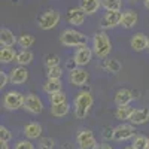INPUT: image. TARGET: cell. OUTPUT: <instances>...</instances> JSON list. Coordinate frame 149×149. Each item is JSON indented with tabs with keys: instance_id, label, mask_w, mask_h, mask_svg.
<instances>
[{
	"instance_id": "cell-1",
	"label": "cell",
	"mask_w": 149,
	"mask_h": 149,
	"mask_svg": "<svg viewBox=\"0 0 149 149\" xmlns=\"http://www.w3.org/2000/svg\"><path fill=\"white\" fill-rule=\"evenodd\" d=\"M93 103H94V98H93V94L86 90H82L76 94L74 97V102H73V113L78 119H84L88 116L90 110L93 107Z\"/></svg>"
},
{
	"instance_id": "cell-2",
	"label": "cell",
	"mask_w": 149,
	"mask_h": 149,
	"mask_svg": "<svg viewBox=\"0 0 149 149\" xmlns=\"http://www.w3.org/2000/svg\"><path fill=\"white\" fill-rule=\"evenodd\" d=\"M93 51H94V55H97L102 60L109 57V54L112 51V42H110L109 36L106 34L104 30L94 33V36H93Z\"/></svg>"
},
{
	"instance_id": "cell-3",
	"label": "cell",
	"mask_w": 149,
	"mask_h": 149,
	"mask_svg": "<svg viewBox=\"0 0 149 149\" xmlns=\"http://www.w3.org/2000/svg\"><path fill=\"white\" fill-rule=\"evenodd\" d=\"M60 42L63 43V46H67V48H81L88 43V36H85L76 29H67L64 31H61Z\"/></svg>"
},
{
	"instance_id": "cell-4",
	"label": "cell",
	"mask_w": 149,
	"mask_h": 149,
	"mask_svg": "<svg viewBox=\"0 0 149 149\" xmlns=\"http://www.w3.org/2000/svg\"><path fill=\"white\" fill-rule=\"evenodd\" d=\"M61 19V15L60 12H57L55 9H48L46 12H43V14L37 18V27H39L40 30H52L58 26V22Z\"/></svg>"
},
{
	"instance_id": "cell-5",
	"label": "cell",
	"mask_w": 149,
	"mask_h": 149,
	"mask_svg": "<svg viewBox=\"0 0 149 149\" xmlns=\"http://www.w3.org/2000/svg\"><path fill=\"white\" fill-rule=\"evenodd\" d=\"M26 95L19 91H8L3 97V107L6 110H18L24 107Z\"/></svg>"
},
{
	"instance_id": "cell-6",
	"label": "cell",
	"mask_w": 149,
	"mask_h": 149,
	"mask_svg": "<svg viewBox=\"0 0 149 149\" xmlns=\"http://www.w3.org/2000/svg\"><path fill=\"white\" fill-rule=\"evenodd\" d=\"M76 143L79 149H97L98 143L94 137L93 131L90 130H82L76 134Z\"/></svg>"
},
{
	"instance_id": "cell-7",
	"label": "cell",
	"mask_w": 149,
	"mask_h": 149,
	"mask_svg": "<svg viewBox=\"0 0 149 149\" xmlns=\"http://www.w3.org/2000/svg\"><path fill=\"white\" fill-rule=\"evenodd\" d=\"M121 14L122 12H118V10H106L100 19V29L110 30V29L121 26Z\"/></svg>"
},
{
	"instance_id": "cell-8",
	"label": "cell",
	"mask_w": 149,
	"mask_h": 149,
	"mask_svg": "<svg viewBox=\"0 0 149 149\" xmlns=\"http://www.w3.org/2000/svg\"><path fill=\"white\" fill-rule=\"evenodd\" d=\"M134 136H136V128L133 124H121V125L113 128V140L115 142L130 140Z\"/></svg>"
},
{
	"instance_id": "cell-9",
	"label": "cell",
	"mask_w": 149,
	"mask_h": 149,
	"mask_svg": "<svg viewBox=\"0 0 149 149\" xmlns=\"http://www.w3.org/2000/svg\"><path fill=\"white\" fill-rule=\"evenodd\" d=\"M24 109H26L27 112H30L31 115H39L43 110V103L40 100V97L37 94H34V93L27 94L26 102H24Z\"/></svg>"
},
{
	"instance_id": "cell-10",
	"label": "cell",
	"mask_w": 149,
	"mask_h": 149,
	"mask_svg": "<svg viewBox=\"0 0 149 149\" xmlns=\"http://www.w3.org/2000/svg\"><path fill=\"white\" fill-rule=\"evenodd\" d=\"M90 79V73L86 72L84 67H74L73 70L69 72V82L74 86H84L86 85V82H88Z\"/></svg>"
},
{
	"instance_id": "cell-11",
	"label": "cell",
	"mask_w": 149,
	"mask_h": 149,
	"mask_svg": "<svg viewBox=\"0 0 149 149\" xmlns=\"http://www.w3.org/2000/svg\"><path fill=\"white\" fill-rule=\"evenodd\" d=\"M93 55H94L93 48H88V45H84V46L78 48L76 51H74L73 60H74V63H76V66L84 67V66H86L91 61Z\"/></svg>"
},
{
	"instance_id": "cell-12",
	"label": "cell",
	"mask_w": 149,
	"mask_h": 149,
	"mask_svg": "<svg viewBox=\"0 0 149 149\" xmlns=\"http://www.w3.org/2000/svg\"><path fill=\"white\" fill-rule=\"evenodd\" d=\"M29 79V70L26 66H17L9 72V81L12 85H22Z\"/></svg>"
},
{
	"instance_id": "cell-13",
	"label": "cell",
	"mask_w": 149,
	"mask_h": 149,
	"mask_svg": "<svg viewBox=\"0 0 149 149\" xmlns=\"http://www.w3.org/2000/svg\"><path fill=\"white\" fill-rule=\"evenodd\" d=\"M85 18H86V14L78 6V8H70L66 14V19L70 26L73 27H79L85 22Z\"/></svg>"
},
{
	"instance_id": "cell-14",
	"label": "cell",
	"mask_w": 149,
	"mask_h": 149,
	"mask_svg": "<svg viewBox=\"0 0 149 149\" xmlns=\"http://www.w3.org/2000/svg\"><path fill=\"white\" fill-rule=\"evenodd\" d=\"M130 46H131L133 51H136V52L145 51V49L149 46L148 36L145 33H136V34H133L131 39H130Z\"/></svg>"
},
{
	"instance_id": "cell-15",
	"label": "cell",
	"mask_w": 149,
	"mask_h": 149,
	"mask_svg": "<svg viewBox=\"0 0 149 149\" xmlns=\"http://www.w3.org/2000/svg\"><path fill=\"white\" fill-rule=\"evenodd\" d=\"M137 21H139V15H137V12L133 10V9H127L121 14V27L125 29V30L133 29L136 24H137Z\"/></svg>"
},
{
	"instance_id": "cell-16",
	"label": "cell",
	"mask_w": 149,
	"mask_h": 149,
	"mask_svg": "<svg viewBox=\"0 0 149 149\" xmlns=\"http://www.w3.org/2000/svg\"><path fill=\"white\" fill-rule=\"evenodd\" d=\"M134 93L128 88H119L115 93V104L116 106H127L134 100Z\"/></svg>"
},
{
	"instance_id": "cell-17",
	"label": "cell",
	"mask_w": 149,
	"mask_h": 149,
	"mask_svg": "<svg viewBox=\"0 0 149 149\" xmlns=\"http://www.w3.org/2000/svg\"><path fill=\"white\" fill-rule=\"evenodd\" d=\"M128 121H130V124H133V125H142V124H146L149 121V107L134 109Z\"/></svg>"
},
{
	"instance_id": "cell-18",
	"label": "cell",
	"mask_w": 149,
	"mask_h": 149,
	"mask_svg": "<svg viewBox=\"0 0 149 149\" xmlns=\"http://www.w3.org/2000/svg\"><path fill=\"white\" fill-rule=\"evenodd\" d=\"M24 136H26L27 139L33 140V139H39L40 136H42V125L39 122H29L24 125V130H22Z\"/></svg>"
},
{
	"instance_id": "cell-19",
	"label": "cell",
	"mask_w": 149,
	"mask_h": 149,
	"mask_svg": "<svg viewBox=\"0 0 149 149\" xmlns=\"http://www.w3.org/2000/svg\"><path fill=\"white\" fill-rule=\"evenodd\" d=\"M79 8L86 15H94L95 12H98V9L102 8V0H81Z\"/></svg>"
},
{
	"instance_id": "cell-20",
	"label": "cell",
	"mask_w": 149,
	"mask_h": 149,
	"mask_svg": "<svg viewBox=\"0 0 149 149\" xmlns=\"http://www.w3.org/2000/svg\"><path fill=\"white\" fill-rule=\"evenodd\" d=\"M15 43H18V37L12 33V30L2 27V30H0V45L2 46H14Z\"/></svg>"
},
{
	"instance_id": "cell-21",
	"label": "cell",
	"mask_w": 149,
	"mask_h": 149,
	"mask_svg": "<svg viewBox=\"0 0 149 149\" xmlns=\"http://www.w3.org/2000/svg\"><path fill=\"white\" fill-rule=\"evenodd\" d=\"M17 54L15 49L12 46H2L0 49V61H2V64H9L12 61L17 60Z\"/></svg>"
},
{
	"instance_id": "cell-22",
	"label": "cell",
	"mask_w": 149,
	"mask_h": 149,
	"mask_svg": "<svg viewBox=\"0 0 149 149\" xmlns=\"http://www.w3.org/2000/svg\"><path fill=\"white\" fill-rule=\"evenodd\" d=\"M43 91L46 94H55L58 91H63V84H61V79H46L43 84Z\"/></svg>"
},
{
	"instance_id": "cell-23",
	"label": "cell",
	"mask_w": 149,
	"mask_h": 149,
	"mask_svg": "<svg viewBox=\"0 0 149 149\" xmlns=\"http://www.w3.org/2000/svg\"><path fill=\"white\" fill-rule=\"evenodd\" d=\"M70 112V104L67 102L58 103V104H51V115L55 118H63Z\"/></svg>"
},
{
	"instance_id": "cell-24",
	"label": "cell",
	"mask_w": 149,
	"mask_h": 149,
	"mask_svg": "<svg viewBox=\"0 0 149 149\" xmlns=\"http://www.w3.org/2000/svg\"><path fill=\"white\" fill-rule=\"evenodd\" d=\"M33 58H34V55H33V52L30 51V49H21V51H18V54H17V63H18V66H29L31 61H33Z\"/></svg>"
},
{
	"instance_id": "cell-25",
	"label": "cell",
	"mask_w": 149,
	"mask_h": 149,
	"mask_svg": "<svg viewBox=\"0 0 149 149\" xmlns=\"http://www.w3.org/2000/svg\"><path fill=\"white\" fill-rule=\"evenodd\" d=\"M133 110L134 109L130 104H127V106H118L116 110H115V118L119 119V121H128L131 113H133Z\"/></svg>"
},
{
	"instance_id": "cell-26",
	"label": "cell",
	"mask_w": 149,
	"mask_h": 149,
	"mask_svg": "<svg viewBox=\"0 0 149 149\" xmlns=\"http://www.w3.org/2000/svg\"><path fill=\"white\" fill-rule=\"evenodd\" d=\"M34 42H36L34 36L30 34V33H22V34H19V37H18V45H19L21 49H29V48H31V46L34 45Z\"/></svg>"
},
{
	"instance_id": "cell-27",
	"label": "cell",
	"mask_w": 149,
	"mask_h": 149,
	"mask_svg": "<svg viewBox=\"0 0 149 149\" xmlns=\"http://www.w3.org/2000/svg\"><path fill=\"white\" fill-rule=\"evenodd\" d=\"M102 67L110 73H119L121 69H122V64L119 63L118 60H103V63H102Z\"/></svg>"
},
{
	"instance_id": "cell-28",
	"label": "cell",
	"mask_w": 149,
	"mask_h": 149,
	"mask_svg": "<svg viewBox=\"0 0 149 149\" xmlns=\"http://www.w3.org/2000/svg\"><path fill=\"white\" fill-rule=\"evenodd\" d=\"M133 146L137 148V149H148L149 146V137L143 134H136L133 137Z\"/></svg>"
},
{
	"instance_id": "cell-29",
	"label": "cell",
	"mask_w": 149,
	"mask_h": 149,
	"mask_svg": "<svg viewBox=\"0 0 149 149\" xmlns=\"http://www.w3.org/2000/svg\"><path fill=\"white\" fill-rule=\"evenodd\" d=\"M102 6L106 10H118L122 9V0H102Z\"/></svg>"
},
{
	"instance_id": "cell-30",
	"label": "cell",
	"mask_w": 149,
	"mask_h": 149,
	"mask_svg": "<svg viewBox=\"0 0 149 149\" xmlns=\"http://www.w3.org/2000/svg\"><path fill=\"white\" fill-rule=\"evenodd\" d=\"M61 76H63V67L61 66L46 67V79H61Z\"/></svg>"
},
{
	"instance_id": "cell-31",
	"label": "cell",
	"mask_w": 149,
	"mask_h": 149,
	"mask_svg": "<svg viewBox=\"0 0 149 149\" xmlns=\"http://www.w3.org/2000/svg\"><path fill=\"white\" fill-rule=\"evenodd\" d=\"M60 57L57 55V54H54V52H51V54H46L45 57H43V64H45V67H52V66H60Z\"/></svg>"
},
{
	"instance_id": "cell-32",
	"label": "cell",
	"mask_w": 149,
	"mask_h": 149,
	"mask_svg": "<svg viewBox=\"0 0 149 149\" xmlns=\"http://www.w3.org/2000/svg\"><path fill=\"white\" fill-rule=\"evenodd\" d=\"M64 102H67V95L64 91H58L55 94L49 95V103L51 104H58V103H64Z\"/></svg>"
},
{
	"instance_id": "cell-33",
	"label": "cell",
	"mask_w": 149,
	"mask_h": 149,
	"mask_svg": "<svg viewBox=\"0 0 149 149\" xmlns=\"http://www.w3.org/2000/svg\"><path fill=\"white\" fill-rule=\"evenodd\" d=\"M10 139H12V133L5 125H0V142H10Z\"/></svg>"
},
{
	"instance_id": "cell-34",
	"label": "cell",
	"mask_w": 149,
	"mask_h": 149,
	"mask_svg": "<svg viewBox=\"0 0 149 149\" xmlns=\"http://www.w3.org/2000/svg\"><path fill=\"white\" fill-rule=\"evenodd\" d=\"M54 148V139L51 137H42L39 142V149H52Z\"/></svg>"
},
{
	"instance_id": "cell-35",
	"label": "cell",
	"mask_w": 149,
	"mask_h": 149,
	"mask_svg": "<svg viewBox=\"0 0 149 149\" xmlns=\"http://www.w3.org/2000/svg\"><path fill=\"white\" fill-rule=\"evenodd\" d=\"M14 149H34V145L30 142V139H27V140H19V142L15 145Z\"/></svg>"
},
{
	"instance_id": "cell-36",
	"label": "cell",
	"mask_w": 149,
	"mask_h": 149,
	"mask_svg": "<svg viewBox=\"0 0 149 149\" xmlns=\"http://www.w3.org/2000/svg\"><path fill=\"white\" fill-rule=\"evenodd\" d=\"M102 136L104 140H113V127H104L102 131Z\"/></svg>"
},
{
	"instance_id": "cell-37",
	"label": "cell",
	"mask_w": 149,
	"mask_h": 149,
	"mask_svg": "<svg viewBox=\"0 0 149 149\" xmlns=\"http://www.w3.org/2000/svg\"><path fill=\"white\" fill-rule=\"evenodd\" d=\"M8 84H10V81H9V74L5 73V72H2V73H0V90H3Z\"/></svg>"
},
{
	"instance_id": "cell-38",
	"label": "cell",
	"mask_w": 149,
	"mask_h": 149,
	"mask_svg": "<svg viewBox=\"0 0 149 149\" xmlns=\"http://www.w3.org/2000/svg\"><path fill=\"white\" fill-rule=\"evenodd\" d=\"M97 149H113V148H112L110 145H107V143H103V145H98Z\"/></svg>"
},
{
	"instance_id": "cell-39",
	"label": "cell",
	"mask_w": 149,
	"mask_h": 149,
	"mask_svg": "<svg viewBox=\"0 0 149 149\" xmlns=\"http://www.w3.org/2000/svg\"><path fill=\"white\" fill-rule=\"evenodd\" d=\"M9 142H0V149H9Z\"/></svg>"
},
{
	"instance_id": "cell-40",
	"label": "cell",
	"mask_w": 149,
	"mask_h": 149,
	"mask_svg": "<svg viewBox=\"0 0 149 149\" xmlns=\"http://www.w3.org/2000/svg\"><path fill=\"white\" fill-rule=\"evenodd\" d=\"M143 5H145V8H146V9H149V0H145Z\"/></svg>"
},
{
	"instance_id": "cell-41",
	"label": "cell",
	"mask_w": 149,
	"mask_h": 149,
	"mask_svg": "<svg viewBox=\"0 0 149 149\" xmlns=\"http://www.w3.org/2000/svg\"><path fill=\"white\" fill-rule=\"evenodd\" d=\"M124 149H137V148H134V146L131 145V146H125V148H124Z\"/></svg>"
},
{
	"instance_id": "cell-42",
	"label": "cell",
	"mask_w": 149,
	"mask_h": 149,
	"mask_svg": "<svg viewBox=\"0 0 149 149\" xmlns=\"http://www.w3.org/2000/svg\"><path fill=\"white\" fill-rule=\"evenodd\" d=\"M128 2H131V3H136V2H137V0H128Z\"/></svg>"
},
{
	"instance_id": "cell-43",
	"label": "cell",
	"mask_w": 149,
	"mask_h": 149,
	"mask_svg": "<svg viewBox=\"0 0 149 149\" xmlns=\"http://www.w3.org/2000/svg\"><path fill=\"white\" fill-rule=\"evenodd\" d=\"M148 51H149V46H148Z\"/></svg>"
},
{
	"instance_id": "cell-44",
	"label": "cell",
	"mask_w": 149,
	"mask_h": 149,
	"mask_svg": "<svg viewBox=\"0 0 149 149\" xmlns=\"http://www.w3.org/2000/svg\"><path fill=\"white\" fill-rule=\"evenodd\" d=\"M148 149H149V146H148Z\"/></svg>"
}]
</instances>
